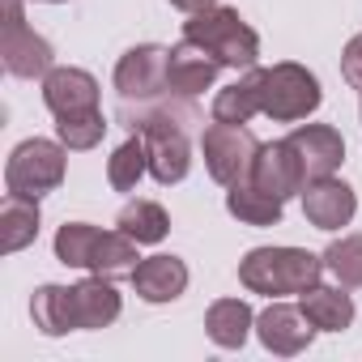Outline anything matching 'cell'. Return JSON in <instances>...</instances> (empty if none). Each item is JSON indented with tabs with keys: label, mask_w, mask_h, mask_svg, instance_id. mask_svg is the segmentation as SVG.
Instances as JSON below:
<instances>
[{
	"label": "cell",
	"mask_w": 362,
	"mask_h": 362,
	"mask_svg": "<svg viewBox=\"0 0 362 362\" xmlns=\"http://www.w3.org/2000/svg\"><path fill=\"white\" fill-rule=\"evenodd\" d=\"M98 235H103V230L90 226V222H64V226L56 230V260L69 264V269H90Z\"/></svg>",
	"instance_id": "26"
},
{
	"label": "cell",
	"mask_w": 362,
	"mask_h": 362,
	"mask_svg": "<svg viewBox=\"0 0 362 362\" xmlns=\"http://www.w3.org/2000/svg\"><path fill=\"white\" fill-rule=\"evenodd\" d=\"M358 209V197L349 184H341L337 175H324V179H311L303 188V218L315 226V230H341L349 226Z\"/></svg>",
	"instance_id": "11"
},
{
	"label": "cell",
	"mask_w": 362,
	"mask_h": 362,
	"mask_svg": "<svg viewBox=\"0 0 362 362\" xmlns=\"http://www.w3.org/2000/svg\"><path fill=\"white\" fill-rule=\"evenodd\" d=\"M184 39L201 43L222 69H256V56H260V39H256V30L239 18V9H226V5H214V9L188 13V22H184Z\"/></svg>",
	"instance_id": "2"
},
{
	"label": "cell",
	"mask_w": 362,
	"mask_h": 362,
	"mask_svg": "<svg viewBox=\"0 0 362 362\" xmlns=\"http://www.w3.org/2000/svg\"><path fill=\"white\" fill-rule=\"evenodd\" d=\"M43 103L56 119L77 115V111H94L98 107V81L86 69H52L43 77Z\"/></svg>",
	"instance_id": "13"
},
{
	"label": "cell",
	"mask_w": 362,
	"mask_h": 362,
	"mask_svg": "<svg viewBox=\"0 0 362 362\" xmlns=\"http://www.w3.org/2000/svg\"><path fill=\"white\" fill-rule=\"evenodd\" d=\"M132 286L145 303H175L188 290V264L179 256H149V260L136 264Z\"/></svg>",
	"instance_id": "16"
},
{
	"label": "cell",
	"mask_w": 362,
	"mask_h": 362,
	"mask_svg": "<svg viewBox=\"0 0 362 362\" xmlns=\"http://www.w3.org/2000/svg\"><path fill=\"white\" fill-rule=\"evenodd\" d=\"M115 226H119L128 239H136V243H162L166 230H170V218H166V209L153 205V201H128V205L119 209Z\"/></svg>",
	"instance_id": "25"
},
{
	"label": "cell",
	"mask_w": 362,
	"mask_h": 362,
	"mask_svg": "<svg viewBox=\"0 0 362 362\" xmlns=\"http://www.w3.org/2000/svg\"><path fill=\"white\" fill-rule=\"evenodd\" d=\"M252 184L264 188V192H273V197H281V201L303 197V188H307V170H303V162H298V153H294L290 141L260 145L256 166H252Z\"/></svg>",
	"instance_id": "10"
},
{
	"label": "cell",
	"mask_w": 362,
	"mask_h": 362,
	"mask_svg": "<svg viewBox=\"0 0 362 362\" xmlns=\"http://www.w3.org/2000/svg\"><path fill=\"white\" fill-rule=\"evenodd\" d=\"M298 307L303 315L315 324V332H345L354 324V298L337 286H311L298 294Z\"/></svg>",
	"instance_id": "17"
},
{
	"label": "cell",
	"mask_w": 362,
	"mask_h": 362,
	"mask_svg": "<svg viewBox=\"0 0 362 362\" xmlns=\"http://www.w3.org/2000/svg\"><path fill=\"white\" fill-rule=\"evenodd\" d=\"M320 98L324 94H320L315 73H307L294 60H281V64L264 69V77H260V115H269L277 124L307 119L320 107Z\"/></svg>",
	"instance_id": "4"
},
{
	"label": "cell",
	"mask_w": 362,
	"mask_h": 362,
	"mask_svg": "<svg viewBox=\"0 0 362 362\" xmlns=\"http://www.w3.org/2000/svg\"><path fill=\"white\" fill-rule=\"evenodd\" d=\"M256 337L269 354L277 358H294L311 345L315 337V324L303 315V307H290V303H273L256 315Z\"/></svg>",
	"instance_id": "9"
},
{
	"label": "cell",
	"mask_w": 362,
	"mask_h": 362,
	"mask_svg": "<svg viewBox=\"0 0 362 362\" xmlns=\"http://www.w3.org/2000/svg\"><path fill=\"white\" fill-rule=\"evenodd\" d=\"M218 69H222V64H218L201 43L184 39L179 47H170V69H166L170 94H179V98H197V94H205V90L218 81Z\"/></svg>",
	"instance_id": "14"
},
{
	"label": "cell",
	"mask_w": 362,
	"mask_h": 362,
	"mask_svg": "<svg viewBox=\"0 0 362 362\" xmlns=\"http://www.w3.org/2000/svg\"><path fill=\"white\" fill-rule=\"evenodd\" d=\"M201 149H205V166L209 175L218 179L222 188H235L243 179H252V166H256V153H260V141L243 128V124H209L205 136H201Z\"/></svg>",
	"instance_id": "5"
},
{
	"label": "cell",
	"mask_w": 362,
	"mask_h": 362,
	"mask_svg": "<svg viewBox=\"0 0 362 362\" xmlns=\"http://www.w3.org/2000/svg\"><path fill=\"white\" fill-rule=\"evenodd\" d=\"M149 170V149H145V132L136 128L111 158H107V184L115 192H132L141 184V175Z\"/></svg>",
	"instance_id": "24"
},
{
	"label": "cell",
	"mask_w": 362,
	"mask_h": 362,
	"mask_svg": "<svg viewBox=\"0 0 362 362\" xmlns=\"http://www.w3.org/2000/svg\"><path fill=\"white\" fill-rule=\"evenodd\" d=\"M47 5H60V0H47Z\"/></svg>",
	"instance_id": "31"
},
{
	"label": "cell",
	"mask_w": 362,
	"mask_h": 362,
	"mask_svg": "<svg viewBox=\"0 0 362 362\" xmlns=\"http://www.w3.org/2000/svg\"><path fill=\"white\" fill-rule=\"evenodd\" d=\"M166 69H170V52L166 47H158V43L128 47L119 56V64H115V90H119V98L124 103H132V98L136 103H149V98L166 94L170 90Z\"/></svg>",
	"instance_id": "8"
},
{
	"label": "cell",
	"mask_w": 362,
	"mask_h": 362,
	"mask_svg": "<svg viewBox=\"0 0 362 362\" xmlns=\"http://www.w3.org/2000/svg\"><path fill=\"white\" fill-rule=\"evenodd\" d=\"M0 60L13 77H47L56 69V52L43 35H35L22 18V0H5V35H0Z\"/></svg>",
	"instance_id": "6"
},
{
	"label": "cell",
	"mask_w": 362,
	"mask_h": 362,
	"mask_svg": "<svg viewBox=\"0 0 362 362\" xmlns=\"http://www.w3.org/2000/svg\"><path fill=\"white\" fill-rule=\"evenodd\" d=\"M324 273H332L341 286H362V235H345L332 239L324 252Z\"/></svg>",
	"instance_id": "27"
},
{
	"label": "cell",
	"mask_w": 362,
	"mask_h": 362,
	"mask_svg": "<svg viewBox=\"0 0 362 362\" xmlns=\"http://www.w3.org/2000/svg\"><path fill=\"white\" fill-rule=\"evenodd\" d=\"M136 239H128L119 226L115 230H103L98 235V243H94V260H90V273H98V277H111V281H119V277H132L136 273V264H141V256H136Z\"/></svg>",
	"instance_id": "21"
},
{
	"label": "cell",
	"mask_w": 362,
	"mask_h": 362,
	"mask_svg": "<svg viewBox=\"0 0 362 362\" xmlns=\"http://www.w3.org/2000/svg\"><path fill=\"white\" fill-rule=\"evenodd\" d=\"M141 132H145V149H149V175L158 179L162 188H170V184H179V179L188 175V166H192V145H188V132L179 128V119H170V115H149V119H141L136 124Z\"/></svg>",
	"instance_id": "7"
},
{
	"label": "cell",
	"mask_w": 362,
	"mask_h": 362,
	"mask_svg": "<svg viewBox=\"0 0 362 362\" xmlns=\"http://www.w3.org/2000/svg\"><path fill=\"white\" fill-rule=\"evenodd\" d=\"M286 141L294 145V153H298V162L307 170V184L332 175L341 166V158H345V141H341V132L332 124H298Z\"/></svg>",
	"instance_id": "12"
},
{
	"label": "cell",
	"mask_w": 362,
	"mask_h": 362,
	"mask_svg": "<svg viewBox=\"0 0 362 362\" xmlns=\"http://www.w3.org/2000/svg\"><path fill=\"white\" fill-rule=\"evenodd\" d=\"M260 77H264V69H243V77L235 86L218 90L214 119L218 124H247L252 115H260Z\"/></svg>",
	"instance_id": "20"
},
{
	"label": "cell",
	"mask_w": 362,
	"mask_h": 362,
	"mask_svg": "<svg viewBox=\"0 0 362 362\" xmlns=\"http://www.w3.org/2000/svg\"><path fill=\"white\" fill-rule=\"evenodd\" d=\"M30 315H35V328L47 337L77 332L73 328V286H39L30 298Z\"/></svg>",
	"instance_id": "23"
},
{
	"label": "cell",
	"mask_w": 362,
	"mask_h": 362,
	"mask_svg": "<svg viewBox=\"0 0 362 362\" xmlns=\"http://www.w3.org/2000/svg\"><path fill=\"white\" fill-rule=\"evenodd\" d=\"M341 73H345V81H349L354 90H362V35H354V39L345 43V52H341Z\"/></svg>",
	"instance_id": "29"
},
{
	"label": "cell",
	"mask_w": 362,
	"mask_h": 362,
	"mask_svg": "<svg viewBox=\"0 0 362 362\" xmlns=\"http://www.w3.org/2000/svg\"><path fill=\"white\" fill-rule=\"evenodd\" d=\"M107 132V115L94 107V111H77V115H64L56 119V136L69 145V149H94Z\"/></svg>",
	"instance_id": "28"
},
{
	"label": "cell",
	"mask_w": 362,
	"mask_h": 362,
	"mask_svg": "<svg viewBox=\"0 0 362 362\" xmlns=\"http://www.w3.org/2000/svg\"><path fill=\"white\" fill-rule=\"evenodd\" d=\"M39 235V201L9 192L0 205V252H22Z\"/></svg>",
	"instance_id": "19"
},
{
	"label": "cell",
	"mask_w": 362,
	"mask_h": 362,
	"mask_svg": "<svg viewBox=\"0 0 362 362\" xmlns=\"http://www.w3.org/2000/svg\"><path fill=\"white\" fill-rule=\"evenodd\" d=\"M119 294L111 277H86L73 286V328H107L119 320Z\"/></svg>",
	"instance_id": "15"
},
{
	"label": "cell",
	"mask_w": 362,
	"mask_h": 362,
	"mask_svg": "<svg viewBox=\"0 0 362 362\" xmlns=\"http://www.w3.org/2000/svg\"><path fill=\"white\" fill-rule=\"evenodd\" d=\"M324 277V256L307 252V247H256L239 260V281L252 294H303L311 286H320Z\"/></svg>",
	"instance_id": "1"
},
{
	"label": "cell",
	"mask_w": 362,
	"mask_h": 362,
	"mask_svg": "<svg viewBox=\"0 0 362 362\" xmlns=\"http://www.w3.org/2000/svg\"><path fill=\"white\" fill-rule=\"evenodd\" d=\"M64 170H69V145L47 141V136H30L5 162V188L39 201L43 192H56L64 184Z\"/></svg>",
	"instance_id": "3"
},
{
	"label": "cell",
	"mask_w": 362,
	"mask_h": 362,
	"mask_svg": "<svg viewBox=\"0 0 362 362\" xmlns=\"http://www.w3.org/2000/svg\"><path fill=\"white\" fill-rule=\"evenodd\" d=\"M256 328V315L243 298H218L209 311H205V332L214 345L222 349H239L247 341V332Z\"/></svg>",
	"instance_id": "18"
},
{
	"label": "cell",
	"mask_w": 362,
	"mask_h": 362,
	"mask_svg": "<svg viewBox=\"0 0 362 362\" xmlns=\"http://www.w3.org/2000/svg\"><path fill=\"white\" fill-rule=\"evenodd\" d=\"M175 9H184V13H201V9H214L218 0H170Z\"/></svg>",
	"instance_id": "30"
},
{
	"label": "cell",
	"mask_w": 362,
	"mask_h": 362,
	"mask_svg": "<svg viewBox=\"0 0 362 362\" xmlns=\"http://www.w3.org/2000/svg\"><path fill=\"white\" fill-rule=\"evenodd\" d=\"M226 209H230L239 222H247V226H277L286 201L273 197V192H264V188H256L252 179H243V184H235V188L226 192Z\"/></svg>",
	"instance_id": "22"
}]
</instances>
